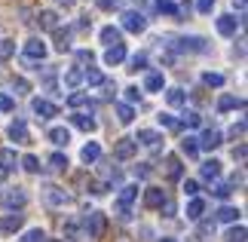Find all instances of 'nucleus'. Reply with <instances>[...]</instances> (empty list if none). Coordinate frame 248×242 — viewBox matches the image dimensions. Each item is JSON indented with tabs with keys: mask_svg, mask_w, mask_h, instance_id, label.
<instances>
[{
	"mask_svg": "<svg viewBox=\"0 0 248 242\" xmlns=\"http://www.w3.org/2000/svg\"><path fill=\"white\" fill-rule=\"evenodd\" d=\"M68 162H71V160L64 157L62 150H55L52 157H49V169H52V172H68Z\"/></svg>",
	"mask_w": 248,
	"mask_h": 242,
	"instance_id": "obj_36",
	"label": "nucleus"
},
{
	"mask_svg": "<svg viewBox=\"0 0 248 242\" xmlns=\"http://www.w3.org/2000/svg\"><path fill=\"white\" fill-rule=\"evenodd\" d=\"M171 46H178L181 52H205L208 49V43H205V37H181V40H175Z\"/></svg>",
	"mask_w": 248,
	"mask_h": 242,
	"instance_id": "obj_7",
	"label": "nucleus"
},
{
	"mask_svg": "<svg viewBox=\"0 0 248 242\" xmlns=\"http://www.w3.org/2000/svg\"><path fill=\"white\" fill-rule=\"evenodd\" d=\"M212 193H215L217 199H227V196L233 193V187H230V184H224V181H221V184H215V190H212Z\"/></svg>",
	"mask_w": 248,
	"mask_h": 242,
	"instance_id": "obj_46",
	"label": "nucleus"
},
{
	"mask_svg": "<svg viewBox=\"0 0 248 242\" xmlns=\"http://www.w3.org/2000/svg\"><path fill=\"white\" fill-rule=\"evenodd\" d=\"M217 175H221V160H215V157L205 160V162H202V178H205V181H215Z\"/></svg>",
	"mask_w": 248,
	"mask_h": 242,
	"instance_id": "obj_28",
	"label": "nucleus"
},
{
	"mask_svg": "<svg viewBox=\"0 0 248 242\" xmlns=\"http://www.w3.org/2000/svg\"><path fill=\"white\" fill-rule=\"evenodd\" d=\"M80 83H83V71L80 67H71V71L64 74V89H77Z\"/></svg>",
	"mask_w": 248,
	"mask_h": 242,
	"instance_id": "obj_37",
	"label": "nucleus"
},
{
	"mask_svg": "<svg viewBox=\"0 0 248 242\" xmlns=\"http://www.w3.org/2000/svg\"><path fill=\"white\" fill-rule=\"evenodd\" d=\"M181 190H184V196H190V199H193L196 193H199V181H193V178H187L184 184H181Z\"/></svg>",
	"mask_w": 248,
	"mask_h": 242,
	"instance_id": "obj_45",
	"label": "nucleus"
},
{
	"mask_svg": "<svg viewBox=\"0 0 248 242\" xmlns=\"http://www.w3.org/2000/svg\"><path fill=\"white\" fill-rule=\"evenodd\" d=\"M31 111H34L40 120H52L55 113H59V104H52L49 98H34V101H31Z\"/></svg>",
	"mask_w": 248,
	"mask_h": 242,
	"instance_id": "obj_13",
	"label": "nucleus"
},
{
	"mask_svg": "<svg viewBox=\"0 0 248 242\" xmlns=\"http://www.w3.org/2000/svg\"><path fill=\"white\" fill-rule=\"evenodd\" d=\"M126 62V46L117 43V46H108V52H104V65H110V67H117Z\"/></svg>",
	"mask_w": 248,
	"mask_h": 242,
	"instance_id": "obj_19",
	"label": "nucleus"
},
{
	"mask_svg": "<svg viewBox=\"0 0 248 242\" xmlns=\"http://www.w3.org/2000/svg\"><path fill=\"white\" fill-rule=\"evenodd\" d=\"M233 108H245V101L233 98V95H221V98H217V111H221V113H230Z\"/></svg>",
	"mask_w": 248,
	"mask_h": 242,
	"instance_id": "obj_27",
	"label": "nucleus"
},
{
	"mask_svg": "<svg viewBox=\"0 0 248 242\" xmlns=\"http://www.w3.org/2000/svg\"><path fill=\"white\" fill-rule=\"evenodd\" d=\"M71 123L77 126V129H83V132H95V129H98V120H95L92 113H74Z\"/></svg>",
	"mask_w": 248,
	"mask_h": 242,
	"instance_id": "obj_22",
	"label": "nucleus"
},
{
	"mask_svg": "<svg viewBox=\"0 0 248 242\" xmlns=\"http://www.w3.org/2000/svg\"><path fill=\"white\" fill-rule=\"evenodd\" d=\"M13 55H16V40H9V37H3V40H0V62L13 59Z\"/></svg>",
	"mask_w": 248,
	"mask_h": 242,
	"instance_id": "obj_41",
	"label": "nucleus"
},
{
	"mask_svg": "<svg viewBox=\"0 0 248 242\" xmlns=\"http://www.w3.org/2000/svg\"><path fill=\"white\" fill-rule=\"evenodd\" d=\"M49 141L55 144V147L68 144L71 141V129H68V126H52V129H49Z\"/></svg>",
	"mask_w": 248,
	"mask_h": 242,
	"instance_id": "obj_24",
	"label": "nucleus"
},
{
	"mask_svg": "<svg viewBox=\"0 0 248 242\" xmlns=\"http://www.w3.org/2000/svg\"><path fill=\"white\" fill-rule=\"evenodd\" d=\"M156 13L159 16H175V18H181V6L171 3V0H156Z\"/></svg>",
	"mask_w": 248,
	"mask_h": 242,
	"instance_id": "obj_32",
	"label": "nucleus"
},
{
	"mask_svg": "<svg viewBox=\"0 0 248 242\" xmlns=\"http://www.w3.org/2000/svg\"><path fill=\"white\" fill-rule=\"evenodd\" d=\"M3 181H6V172H3V169H0V184H3Z\"/></svg>",
	"mask_w": 248,
	"mask_h": 242,
	"instance_id": "obj_61",
	"label": "nucleus"
},
{
	"mask_svg": "<svg viewBox=\"0 0 248 242\" xmlns=\"http://www.w3.org/2000/svg\"><path fill=\"white\" fill-rule=\"evenodd\" d=\"M98 37H101L104 46H117V43H123V31H120L117 25H104L101 31H98Z\"/></svg>",
	"mask_w": 248,
	"mask_h": 242,
	"instance_id": "obj_17",
	"label": "nucleus"
},
{
	"mask_svg": "<svg viewBox=\"0 0 248 242\" xmlns=\"http://www.w3.org/2000/svg\"><path fill=\"white\" fill-rule=\"evenodd\" d=\"M104 230H108V215L98 209H86V233L92 239H101Z\"/></svg>",
	"mask_w": 248,
	"mask_h": 242,
	"instance_id": "obj_1",
	"label": "nucleus"
},
{
	"mask_svg": "<svg viewBox=\"0 0 248 242\" xmlns=\"http://www.w3.org/2000/svg\"><path fill=\"white\" fill-rule=\"evenodd\" d=\"M135 172H138V178H147V175H150V166H138Z\"/></svg>",
	"mask_w": 248,
	"mask_h": 242,
	"instance_id": "obj_57",
	"label": "nucleus"
},
{
	"mask_svg": "<svg viewBox=\"0 0 248 242\" xmlns=\"http://www.w3.org/2000/svg\"><path fill=\"white\" fill-rule=\"evenodd\" d=\"M227 242H245V227L242 224H236L227 230Z\"/></svg>",
	"mask_w": 248,
	"mask_h": 242,
	"instance_id": "obj_44",
	"label": "nucleus"
},
{
	"mask_svg": "<svg viewBox=\"0 0 248 242\" xmlns=\"http://www.w3.org/2000/svg\"><path fill=\"white\" fill-rule=\"evenodd\" d=\"M144 92H163L166 89V77L159 74V71H150L147 77H144V86H141Z\"/></svg>",
	"mask_w": 248,
	"mask_h": 242,
	"instance_id": "obj_20",
	"label": "nucleus"
},
{
	"mask_svg": "<svg viewBox=\"0 0 248 242\" xmlns=\"http://www.w3.org/2000/svg\"><path fill=\"white\" fill-rule=\"evenodd\" d=\"M80 160L86 162V166H95V162L101 160V144H98V141H89V144H83V150H80Z\"/></svg>",
	"mask_w": 248,
	"mask_h": 242,
	"instance_id": "obj_16",
	"label": "nucleus"
},
{
	"mask_svg": "<svg viewBox=\"0 0 248 242\" xmlns=\"http://www.w3.org/2000/svg\"><path fill=\"white\" fill-rule=\"evenodd\" d=\"M18 242H46V230L43 227H31V230H25V233L18 236Z\"/></svg>",
	"mask_w": 248,
	"mask_h": 242,
	"instance_id": "obj_33",
	"label": "nucleus"
},
{
	"mask_svg": "<svg viewBox=\"0 0 248 242\" xmlns=\"http://www.w3.org/2000/svg\"><path fill=\"white\" fill-rule=\"evenodd\" d=\"M135 150H138V144L132 141V138H120L117 144H113V160H120V162H126L135 157Z\"/></svg>",
	"mask_w": 248,
	"mask_h": 242,
	"instance_id": "obj_10",
	"label": "nucleus"
},
{
	"mask_svg": "<svg viewBox=\"0 0 248 242\" xmlns=\"http://www.w3.org/2000/svg\"><path fill=\"white\" fill-rule=\"evenodd\" d=\"M68 101H71V108H83V104H86V95L83 92H74Z\"/></svg>",
	"mask_w": 248,
	"mask_h": 242,
	"instance_id": "obj_52",
	"label": "nucleus"
},
{
	"mask_svg": "<svg viewBox=\"0 0 248 242\" xmlns=\"http://www.w3.org/2000/svg\"><path fill=\"white\" fill-rule=\"evenodd\" d=\"M43 202H46V206H52V209H64L71 202V196L62 187H46L43 190Z\"/></svg>",
	"mask_w": 248,
	"mask_h": 242,
	"instance_id": "obj_8",
	"label": "nucleus"
},
{
	"mask_svg": "<svg viewBox=\"0 0 248 242\" xmlns=\"http://www.w3.org/2000/svg\"><path fill=\"white\" fill-rule=\"evenodd\" d=\"M13 86H16V92H18V95H28V92H31V86H28V80H25V77H16V80H13Z\"/></svg>",
	"mask_w": 248,
	"mask_h": 242,
	"instance_id": "obj_49",
	"label": "nucleus"
},
{
	"mask_svg": "<svg viewBox=\"0 0 248 242\" xmlns=\"http://www.w3.org/2000/svg\"><path fill=\"white\" fill-rule=\"evenodd\" d=\"M166 101L171 104V108H184V104H187V89H178V86H171V89L166 92Z\"/></svg>",
	"mask_w": 248,
	"mask_h": 242,
	"instance_id": "obj_26",
	"label": "nucleus"
},
{
	"mask_svg": "<svg viewBox=\"0 0 248 242\" xmlns=\"http://www.w3.org/2000/svg\"><path fill=\"white\" fill-rule=\"evenodd\" d=\"M117 120H120L123 126H129L132 120H135V108H132V104H126V101L117 104Z\"/></svg>",
	"mask_w": 248,
	"mask_h": 242,
	"instance_id": "obj_34",
	"label": "nucleus"
},
{
	"mask_svg": "<svg viewBox=\"0 0 248 242\" xmlns=\"http://www.w3.org/2000/svg\"><path fill=\"white\" fill-rule=\"evenodd\" d=\"M22 224H25V218L16 215V211L13 215H3L0 218V236H16L18 230H22Z\"/></svg>",
	"mask_w": 248,
	"mask_h": 242,
	"instance_id": "obj_11",
	"label": "nucleus"
},
{
	"mask_svg": "<svg viewBox=\"0 0 248 242\" xmlns=\"http://www.w3.org/2000/svg\"><path fill=\"white\" fill-rule=\"evenodd\" d=\"M199 113L196 111H184V117H181V126H187V129H199Z\"/></svg>",
	"mask_w": 248,
	"mask_h": 242,
	"instance_id": "obj_43",
	"label": "nucleus"
},
{
	"mask_svg": "<svg viewBox=\"0 0 248 242\" xmlns=\"http://www.w3.org/2000/svg\"><path fill=\"white\" fill-rule=\"evenodd\" d=\"M199 13H212V6H215V0H199Z\"/></svg>",
	"mask_w": 248,
	"mask_h": 242,
	"instance_id": "obj_55",
	"label": "nucleus"
},
{
	"mask_svg": "<svg viewBox=\"0 0 248 242\" xmlns=\"http://www.w3.org/2000/svg\"><path fill=\"white\" fill-rule=\"evenodd\" d=\"M166 199H169V196H166L163 187H147V190H144V206H147V209H163Z\"/></svg>",
	"mask_w": 248,
	"mask_h": 242,
	"instance_id": "obj_15",
	"label": "nucleus"
},
{
	"mask_svg": "<svg viewBox=\"0 0 248 242\" xmlns=\"http://www.w3.org/2000/svg\"><path fill=\"white\" fill-rule=\"evenodd\" d=\"M215 236V224H202L199 227V239H212Z\"/></svg>",
	"mask_w": 248,
	"mask_h": 242,
	"instance_id": "obj_53",
	"label": "nucleus"
},
{
	"mask_svg": "<svg viewBox=\"0 0 248 242\" xmlns=\"http://www.w3.org/2000/svg\"><path fill=\"white\" fill-rule=\"evenodd\" d=\"M13 108H16V101L9 98L6 92H0V111H13Z\"/></svg>",
	"mask_w": 248,
	"mask_h": 242,
	"instance_id": "obj_51",
	"label": "nucleus"
},
{
	"mask_svg": "<svg viewBox=\"0 0 248 242\" xmlns=\"http://www.w3.org/2000/svg\"><path fill=\"white\" fill-rule=\"evenodd\" d=\"M55 49L59 52H68L71 49V28H55Z\"/></svg>",
	"mask_w": 248,
	"mask_h": 242,
	"instance_id": "obj_29",
	"label": "nucleus"
},
{
	"mask_svg": "<svg viewBox=\"0 0 248 242\" xmlns=\"http://www.w3.org/2000/svg\"><path fill=\"white\" fill-rule=\"evenodd\" d=\"M49 242H64V239H49Z\"/></svg>",
	"mask_w": 248,
	"mask_h": 242,
	"instance_id": "obj_63",
	"label": "nucleus"
},
{
	"mask_svg": "<svg viewBox=\"0 0 248 242\" xmlns=\"http://www.w3.org/2000/svg\"><path fill=\"white\" fill-rule=\"evenodd\" d=\"M62 230L68 233V239H83V230H80V224H77L74 218H68V221H64V224H62Z\"/></svg>",
	"mask_w": 248,
	"mask_h": 242,
	"instance_id": "obj_40",
	"label": "nucleus"
},
{
	"mask_svg": "<svg viewBox=\"0 0 248 242\" xmlns=\"http://www.w3.org/2000/svg\"><path fill=\"white\" fill-rule=\"evenodd\" d=\"M52 3H59V6H74L77 0H52Z\"/></svg>",
	"mask_w": 248,
	"mask_h": 242,
	"instance_id": "obj_58",
	"label": "nucleus"
},
{
	"mask_svg": "<svg viewBox=\"0 0 248 242\" xmlns=\"http://www.w3.org/2000/svg\"><path fill=\"white\" fill-rule=\"evenodd\" d=\"M16 166H18V157H16V150H13V147H3V150H0V169H3L6 175H9V172H13Z\"/></svg>",
	"mask_w": 248,
	"mask_h": 242,
	"instance_id": "obj_25",
	"label": "nucleus"
},
{
	"mask_svg": "<svg viewBox=\"0 0 248 242\" xmlns=\"http://www.w3.org/2000/svg\"><path fill=\"white\" fill-rule=\"evenodd\" d=\"M132 141H135V144H141V147H150V150H159V147H163V135H159L156 129H138V135H135V138H132Z\"/></svg>",
	"mask_w": 248,
	"mask_h": 242,
	"instance_id": "obj_5",
	"label": "nucleus"
},
{
	"mask_svg": "<svg viewBox=\"0 0 248 242\" xmlns=\"http://www.w3.org/2000/svg\"><path fill=\"white\" fill-rule=\"evenodd\" d=\"M187 221H202V215H205V199H199V196H193L187 202Z\"/></svg>",
	"mask_w": 248,
	"mask_h": 242,
	"instance_id": "obj_21",
	"label": "nucleus"
},
{
	"mask_svg": "<svg viewBox=\"0 0 248 242\" xmlns=\"http://www.w3.org/2000/svg\"><path fill=\"white\" fill-rule=\"evenodd\" d=\"M233 3H236V9H239V13L245 9V0H233Z\"/></svg>",
	"mask_w": 248,
	"mask_h": 242,
	"instance_id": "obj_60",
	"label": "nucleus"
},
{
	"mask_svg": "<svg viewBox=\"0 0 248 242\" xmlns=\"http://www.w3.org/2000/svg\"><path fill=\"white\" fill-rule=\"evenodd\" d=\"M135 199H138V184H123V187H120V196H117V202H113L117 215L129 218V211H132V202H135Z\"/></svg>",
	"mask_w": 248,
	"mask_h": 242,
	"instance_id": "obj_2",
	"label": "nucleus"
},
{
	"mask_svg": "<svg viewBox=\"0 0 248 242\" xmlns=\"http://www.w3.org/2000/svg\"><path fill=\"white\" fill-rule=\"evenodd\" d=\"M22 169L31 172V175H40L43 162H40V157H34V153H25V157H22Z\"/></svg>",
	"mask_w": 248,
	"mask_h": 242,
	"instance_id": "obj_31",
	"label": "nucleus"
},
{
	"mask_svg": "<svg viewBox=\"0 0 248 242\" xmlns=\"http://www.w3.org/2000/svg\"><path fill=\"white\" fill-rule=\"evenodd\" d=\"M83 80L89 83V86H101V83H104V74H101V71H98L95 65H89V67L83 71Z\"/></svg>",
	"mask_w": 248,
	"mask_h": 242,
	"instance_id": "obj_35",
	"label": "nucleus"
},
{
	"mask_svg": "<svg viewBox=\"0 0 248 242\" xmlns=\"http://www.w3.org/2000/svg\"><path fill=\"white\" fill-rule=\"evenodd\" d=\"M159 242H175V239H159Z\"/></svg>",
	"mask_w": 248,
	"mask_h": 242,
	"instance_id": "obj_62",
	"label": "nucleus"
},
{
	"mask_svg": "<svg viewBox=\"0 0 248 242\" xmlns=\"http://www.w3.org/2000/svg\"><path fill=\"white\" fill-rule=\"evenodd\" d=\"M181 153H184V157H190V160H196V153H199V144H196V138H193V135H187V138L181 141Z\"/></svg>",
	"mask_w": 248,
	"mask_h": 242,
	"instance_id": "obj_38",
	"label": "nucleus"
},
{
	"mask_svg": "<svg viewBox=\"0 0 248 242\" xmlns=\"http://www.w3.org/2000/svg\"><path fill=\"white\" fill-rule=\"evenodd\" d=\"M227 135H230L233 141H236V138H242V135H245V120H239V123H233V126H230V132H227Z\"/></svg>",
	"mask_w": 248,
	"mask_h": 242,
	"instance_id": "obj_48",
	"label": "nucleus"
},
{
	"mask_svg": "<svg viewBox=\"0 0 248 242\" xmlns=\"http://www.w3.org/2000/svg\"><path fill=\"white\" fill-rule=\"evenodd\" d=\"M25 202H28V190L9 187V190L3 193V199H0V206H3L6 211H13V209H25Z\"/></svg>",
	"mask_w": 248,
	"mask_h": 242,
	"instance_id": "obj_3",
	"label": "nucleus"
},
{
	"mask_svg": "<svg viewBox=\"0 0 248 242\" xmlns=\"http://www.w3.org/2000/svg\"><path fill=\"white\" fill-rule=\"evenodd\" d=\"M135 101H141V89L138 86H126V104H135Z\"/></svg>",
	"mask_w": 248,
	"mask_h": 242,
	"instance_id": "obj_47",
	"label": "nucleus"
},
{
	"mask_svg": "<svg viewBox=\"0 0 248 242\" xmlns=\"http://www.w3.org/2000/svg\"><path fill=\"white\" fill-rule=\"evenodd\" d=\"M129 67H135V71H138V67H147V52H135Z\"/></svg>",
	"mask_w": 248,
	"mask_h": 242,
	"instance_id": "obj_50",
	"label": "nucleus"
},
{
	"mask_svg": "<svg viewBox=\"0 0 248 242\" xmlns=\"http://www.w3.org/2000/svg\"><path fill=\"white\" fill-rule=\"evenodd\" d=\"M37 25H40L43 31H55V28H59V13H55V9H40V13H37Z\"/></svg>",
	"mask_w": 248,
	"mask_h": 242,
	"instance_id": "obj_18",
	"label": "nucleus"
},
{
	"mask_svg": "<svg viewBox=\"0 0 248 242\" xmlns=\"http://www.w3.org/2000/svg\"><path fill=\"white\" fill-rule=\"evenodd\" d=\"M6 135H9V141H13V144H28V141H31V132H28L25 120H13V123H9V129H6Z\"/></svg>",
	"mask_w": 248,
	"mask_h": 242,
	"instance_id": "obj_9",
	"label": "nucleus"
},
{
	"mask_svg": "<svg viewBox=\"0 0 248 242\" xmlns=\"http://www.w3.org/2000/svg\"><path fill=\"white\" fill-rule=\"evenodd\" d=\"M215 28H217V34H221V37H236V28H239V18H236V16H217Z\"/></svg>",
	"mask_w": 248,
	"mask_h": 242,
	"instance_id": "obj_14",
	"label": "nucleus"
},
{
	"mask_svg": "<svg viewBox=\"0 0 248 242\" xmlns=\"http://www.w3.org/2000/svg\"><path fill=\"white\" fill-rule=\"evenodd\" d=\"M92 59H95L92 49H80V52H77V62H89V65H92Z\"/></svg>",
	"mask_w": 248,
	"mask_h": 242,
	"instance_id": "obj_54",
	"label": "nucleus"
},
{
	"mask_svg": "<svg viewBox=\"0 0 248 242\" xmlns=\"http://www.w3.org/2000/svg\"><path fill=\"white\" fill-rule=\"evenodd\" d=\"M120 22H123V28H126V31H132V34H141L147 28V18L138 13V9H126V13L120 16Z\"/></svg>",
	"mask_w": 248,
	"mask_h": 242,
	"instance_id": "obj_4",
	"label": "nucleus"
},
{
	"mask_svg": "<svg viewBox=\"0 0 248 242\" xmlns=\"http://www.w3.org/2000/svg\"><path fill=\"white\" fill-rule=\"evenodd\" d=\"M181 175H184L181 160H178V157H166V178H169V181H181Z\"/></svg>",
	"mask_w": 248,
	"mask_h": 242,
	"instance_id": "obj_23",
	"label": "nucleus"
},
{
	"mask_svg": "<svg viewBox=\"0 0 248 242\" xmlns=\"http://www.w3.org/2000/svg\"><path fill=\"white\" fill-rule=\"evenodd\" d=\"M233 160H245V144H239V147H233Z\"/></svg>",
	"mask_w": 248,
	"mask_h": 242,
	"instance_id": "obj_56",
	"label": "nucleus"
},
{
	"mask_svg": "<svg viewBox=\"0 0 248 242\" xmlns=\"http://www.w3.org/2000/svg\"><path fill=\"white\" fill-rule=\"evenodd\" d=\"M239 215H242V211L233 209V206H221V209H217V221H224V224H236Z\"/></svg>",
	"mask_w": 248,
	"mask_h": 242,
	"instance_id": "obj_30",
	"label": "nucleus"
},
{
	"mask_svg": "<svg viewBox=\"0 0 248 242\" xmlns=\"http://www.w3.org/2000/svg\"><path fill=\"white\" fill-rule=\"evenodd\" d=\"M156 120H159V126H163V129H171V132L181 129V120H175L171 113H156Z\"/></svg>",
	"mask_w": 248,
	"mask_h": 242,
	"instance_id": "obj_42",
	"label": "nucleus"
},
{
	"mask_svg": "<svg viewBox=\"0 0 248 242\" xmlns=\"http://www.w3.org/2000/svg\"><path fill=\"white\" fill-rule=\"evenodd\" d=\"M46 55H49V46H46L40 37H31V40L25 43V59L28 62H43Z\"/></svg>",
	"mask_w": 248,
	"mask_h": 242,
	"instance_id": "obj_6",
	"label": "nucleus"
},
{
	"mask_svg": "<svg viewBox=\"0 0 248 242\" xmlns=\"http://www.w3.org/2000/svg\"><path fill=\"white\" fill-rule=\"evenodd\" d=\"M117 3H120V0H101V6H104V9H110V6H117Z\"/></svg>",
	"mask_w": 248,
	"mask_h": 242,
	"instance_id": "obj_59",
	"label": "nucleus"
},
{
	"mask_svg": "<svg viewBox=\"0 0 248 242\" xmlns=\"http://www.w3.org/2000/svg\"><path fill=\"white\" fill-rule=\"evenodd\" d=\"M202 83L208 86V89H221V86H224V74H217V71H205V74H202Z\"/></svg>",
	"mask_w": 248,
	"mask_h": 242,
	"instance_id": "obj_39",
	"label": "nucleus"
},
{
	"mask_svg": "<svg viewBox=\"0 0 248 242\" xmlns=\"http://www.w3.org/2000/svg\"><path fill=\"white\" fill-rule=\"evenodd\" d=\"M196 144H199L202 150H217V147L224 144V135L217 132V129H205V132L196 138Z\"/></svg>",
	"mask_w": 248,
	"mask_h": 242,
	"instance_id": "obj_12",
	"label": "nucleus"
}]
</instances>
